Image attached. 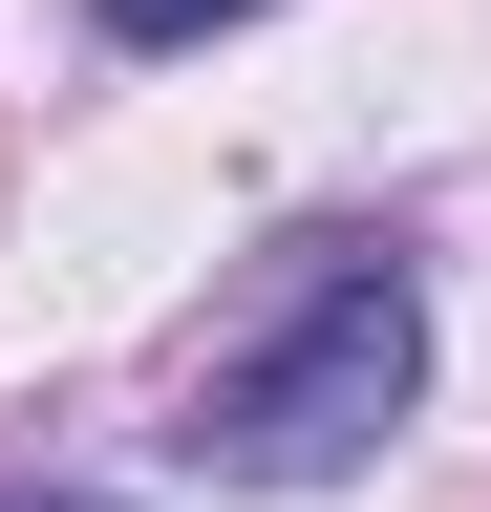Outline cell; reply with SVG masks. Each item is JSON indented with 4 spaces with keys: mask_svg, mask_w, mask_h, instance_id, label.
I'll return each instance as SVG.
<instances>
[{
    "mask_svg": "<svg viewBox=\"0 0 491 512\" xmlns=\"http://www.w3.org/2000/svg\"><path fill=\"white\" fill-rule=\"evenodd\" d=\"M214 22H257V0H107V43H214Z\"/></svg>",
    "mask_w": 491,
    "mask_h": 512,
    "instance_id": "obj_2",
    "label": "cell"
},
{
    "mask_svg": "<svg viewBox=\"0 0 491 512\" xmlns=\"http://www.w3.org/2000/svg\"><path fill=\"white\" fill-rule=\"evenodd\" d=\"M406 384H427V278L363 256V235H321L278 278V320L193 384V470H235V491H342L363 448L406 427Z\"/></svg>",
    "mask_w": 491,
    "mask_h": 512,
    "instance_id": "obj_1",
    "label": "cell"
},
{
    "mask_svg": "<svg viewBox=\"0 0 491 512\" xmlns=\"http://www.w3.org/2000/svg\"><path fill=\"white\" fill-rule=\"evenodd\" d=\"M0 512H129V491H0Z\"/></svg>",
    "mask_w": 491,
    "mask_h": 512,
    "instance_id": "obj_3",
    "label": "cell"
}]
</instances>
